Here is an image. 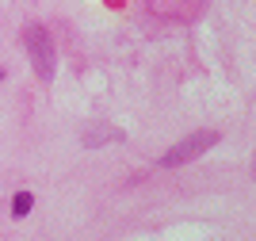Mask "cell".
I'll return each mask as SVG.
<instances>
[{
	"label": "cell",
	"mask_w": 256,
	"mask_h": 241,
	"mask_svg": "<svg viewBox=\"0 0 256 241\" xmlns=\"http://www.w3.org/2000/svg\"><path fill=\"white\" fill-rule=\"evenodd\" d=\"M222 142V134L218 130H195V134H188V138H180L176 146L160 157V165L164 168H176V165H188V161H195V157H203L210 146H218Z\"/></svg>",
	"instance_id": "obj_1"
},
{
	"label": "cell",
	"mask_w": 256,
	"mask_h": 241,
	"mask_svg": "<svg viewBox=\"0 0 256 241\" xmlns=\"http://www.w3.org/2000/svg\"><path fill=\"white\" fill-rule=\"evenodd\" d=\"M23 46H27V58H31V69L38 73V81H50L54 77V42L42 27H27L23 31Z\"/></svg>",
	"instance_id": "obj_2"
},
{
	"label": "cell",
	"mask_w": 256,
	"mask_h": 241,
	"mask_svg": "<svg viewBox=\"0 0 256 241\" xmlns=\"http://www.w3.org/2000/svg\"><path fill=\"white\" fill-rule=\"evenodd\" d=\"M31 207H34V195H31V191H20V195L12 199V214H16V218H27Z\"/></svg>",
	"instance_id": "obj_3"
},
{
	"label": "cell",
	"mask_w": 256,
	"mask_h": 241,
	"mask_svg": "<svg viewBox=\"0 0 256 241\" xmlns=\"http://www.w3.org/2000/svg\"><path fill=\"white\" fill-rule=\"evenodd\" d=\"M107 138H118V134H115V130H88L84 146H96V142H107Z\"/></svg>",
	"instance_id": "obj_4"
},
{
	"label": "cell",
	"mask_w": 256,
	"mask_h": 241,
	"mask_svg": "<svg viewBox=\"0 0 256 241\" xmlns=\"http://www.w3.org/2000/svg\"><path fill=\"white\" fill-rule=\"evenodd\" d=\"M0 81H4V69H0Z\"/></svg>",
	"instance_id": "obj_5"
}]
</instances>
